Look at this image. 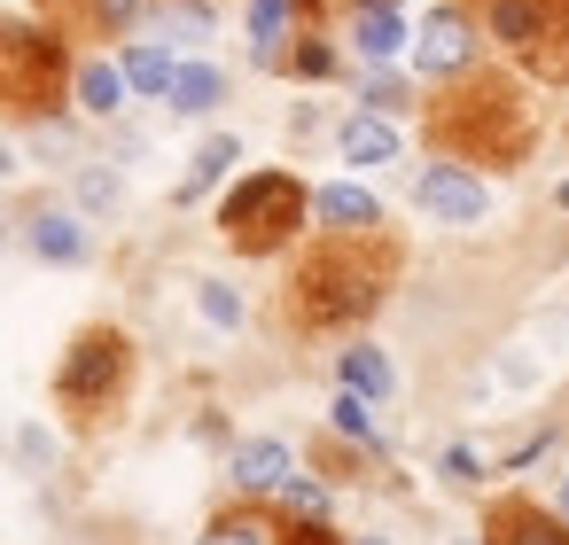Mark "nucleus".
<instances>
[{
	"label": "nucleus",
	"mask_w": 569,
	"mask_h": 545,
	"mask_svg": "<svg viewBox=\"0 0 569 545\" xmlns=\"http://www.w3.org/2000/svg\"><path fill=\"white\" fill-rule=\"evenodd\" d=\"M398 281V242L359 226V234H328L320 250H305V265L289 273L281 289V320L305 327V335H328V327H351L367 320Z\"/></svg>",
	"instance_id": "1"
},
{
	"label": "nucleus",
	"mask_w": 569,
	"mask_h": 545,
	"mask_svg": "<svg viewBox=\"0 0 569 545\" xmlns=\"http://www.w3.org/2000/svg\"><path fill=\"white\" fill-rule=\"evenodd\" d=\"M530 141H538L530 102L507 79H491V71H460L429 102V149H445L452 164H499L507 172V164L530 157Z\"/></svg>",
	"instance_id": "2"
},
{
	"label": "nucleus",
	"mask_w": 569,
	"mask_h": 545,
	"mask_svg": "<svg viewBox=\"0 0 569 545\" xmlns=\"http://www.w3.org/2000/svg\"><path fill=\"white\" fill-rule=\"evenodd\" d=\"M63 87H71V55L48 24H24V17L0 24V110L24 125H48Z\"/></svg>",
	"instance_id": "3"
},
{
	"label": "nucleus",
	"mask_w": 569,
	"mask_h": 545,
	"mask_svg": "<svg viewBox=\"0 0 569 545\" xmlns=\"http://www.w3.org/2000/svg\"><path fill=\"white\" fill-rule=\"evenodd\" d=\"M126 382H133V343L118 327H87L71 351H63V374H56V405L71 428H102L118 405H126Z\"/></svg>",
	"instance_id": "4"
},
{
	"label": "nucleus",
	"mask_w": 569,
	"mask_h": 545,
	"mask_svg": "<svg viewBox=\"0 0 569 545\" xmlns=\"http://www.w3.org/2000/svg\"><path fill=\"white\" fill-rule=\"evenodd\" d=\"M297 226H305V188H297L289 172H250V180L219 203V234H227L242 258H273Z\"/></svg>",
	"instance_id": "5"
},
{
	"label": "nucleus",
	"mask_w": 569,
	"mask_h": 545,
	"mask_svg": "<svg viewBox=\"0 0 569 545\" xmlns=\"http://www.w3.org/2000/svg\"><path fill=\"white\" fill-rule=\"evenodd\" d=\"M483 32L538 79H569V0H476Z\"/></svg>",
	"instance_id": "6"
},
{
	"label": "nucleus",
	"mask_w": 569,
	"mask_h": 545,
	"mask_svg": "<svg viewBox=\"0 0 569 545\" xmlns=\"http://www.w3.org/2000/svg\"><path fill=\"white\" fill-rule=\"evenodd\" d=\"M413 203L429 211V219H452V226H476L483 219V180L476 172H460V164H429L421 180H413Z\"/></svg>",
	"instance_id": "7"
},
{
	"label": "nucleus",
	"mask_w": 569,
	"mask_h": 545,
	"mask_svg": "<svg viewBox=\"0 0 569 545\" xmlns=\"http://www.w3.org/2000/svg\"><path fill=\"white\" fill-rule=\"evenodd\" d=\"M413 63H421L429 79H460V71L476 63V32H468V17H460V9H437V17L421 24V40H413Z\"/></svg>",
	"instance_id": "8"
},
{
	"label": "nucleus",
	"mask_w": 569,
	"mask_h": 545,
	"mask_svg": "<svg viewBox=\"0 0 569 545\" xmlns=\"http://www.w3.org/2000/svg\"><path fill=\"white\" fill-rule=\"evenodd\" d=\"M491 545H569V514H546L530 498H499L491 506Z\"/></svg>",
	"instance_id": "9"
},
{
	"label": "nucleus",
	"mask_w": 569,
	"mask_h": 545,
	"mask_svg": "<svg viewBox=\"0 0 569 545\" xmlns=\"http://www.w3.org/2000/svg\"><path fill=\"white\" fill-rule=\"evenodd\" d=\"M312 211H320V219H328L336 234H359V226H382V203H375L367 188H351V180H343V188H320V195H312Z\"/></svg>",
	"instance_id": "10"
},
{
	"label": "nucleus",
	"mask_w": 569,
	"mask_h": 545,
	"mask_svg": "<svg viewBox=\"0 0 569 545\" xmlns=\"http://www.w3.org/2000/svg\"><path fill=\"white\" fill-rule=\"evenodd\" d=\"M32 258H48V265H79V258H87V226H79L71 211H40V219H32Z\"/></svg>",
	"instance_id": "11"
},
{
	"label": "nucleus",
	"mask_w": 569,
	"mask_h": 545,
	"mask_svg": "<svg viewBox=\"0 0 569 545\" xmlns=\"http://www.w3.org/2000/svg\"><path fill=\"white\" fill-rule=\"evenodd\" d=\"M234 483H242V491H281V483H289V444H273V436L242 444V452H234Z\"/></svg>",
	"instance_id": "12"
},
{
	"label": "nucleus",
	"mask_w": 569,
	"mask_h": 545,
	"mask_svg": "<svg viewBox=\"0 0 569 545\" xmlns=\"http://www.w3.org/2000/svg\"><path fill=\"white\" fill-rule=\"evenodd\" d=\"M219 94H227V79H219L211 63H188V71H172V110H180V118H203V110H219Z\"/></svg>",
	"instance_id": "13"
},
{
	"label": "nucleus",
	"mask_w": 569,
	"mask_h": 545,
	"mask_svg": "<svg viewBox=\"0 0 569 545\" xmlns=\"http://www.w3.org/2000/svg\"><path fill=\"white\" fill-rule=\"evenodd\" d=\"M343 157H351V164H390V157H398V133H390L382 118H351V125H343Z\"/></svg>",
	"instance_id": "14"
},
{
	"label": "nucleus",
	"mask_w": 569,
	"mask_h": 545,
	"mask_svg": "<svg viewBox=\"0 0 569 545\" xmlns=\"http://www.w3.org/2000/svg\"><path fill=\"white\" fill-rule=\"evenodd\" d=\"M398 48H406V24H398L390 9H359V55L382 63V55H398Z\"/></svg>",
	"instance_id": "15"
},
{
	"label": "nucleus",
	"mask_w": 569,
	"mask_h": 545,
	"mask_svg": "<svg viewBox=\"0 0 569 545\" xmlns=\"http://www.w3.org/2000/svg\"><path fill=\"white\" fill-rule=\"evenodd\" d=\"M79 102H87L94 118H110V110L126 102V71H110V63H87V71H79Z\"/></svg>",
	"instance_id": "16"
},
{
	"label": "nucleus",
	"mask_w": 569,
	"mask_h": 545,
	"mask_svg": "<svg viewBox=\"0 0 569 545\" xmlns=\"http://www.w3.org/2000/svg\"><path fill=\"white\" fill-rule=\"evenodd\" d=\"M343 390L382 397V390H390V359H382V351H367V343H359V351H343Z\"/></svg>",
	"instance_id": "17"
},
{
	"label": "nucleus",
	"mask_w": 569,
	"mask_h": 545,
	"mask_svg": "<svg viewBox=\"0 0 569 545\" xmlns=\"http://www.w3.org/2000/svg\"><path fill=\"white\" fill-rule=\"evenodd\" d=\"M126 87H141V94H172V55H164V48H133V55H126Z\"/></svg>",
	"instance_id": "18"
},
{
	"label": "nucleus",
	"mask_w": 569,
	"mask_h": 545,
	"mask_svg": "<svg viewBox=\"0 0 569 545\" xmlns=\"http://www.w3.org/2000/svg\"><path fill=\"white\" fill-rule=\"evenodd\" d=\"M141 9H149V0H79L71 17H79L87 32H126V24H133Z\"/></svg>",
	"instance_id": "19"
},
{
	"label": "nucleus",
	"mask_w": 569,
	"mask_h": 545,
	"mask_svg": "<svg viewBox=\"0 0 569 545\" xmlns=\"http://www.w3.org/2000/svg\"><path fill=\"white\" fill-rule=\"evenodd\" d=\"M234 157H242L234 141H203V149H196V164H188V188H180V195H203V188H211V180H219Z\"/></svg>",
	"instance_id": "20"
},
{
	"label": "nucleus",
	"mask_w": 569,
	"mask_h": 545,
	"mask_svg": "<svg viewBox=\"0 0 569 545\" xmlns=\"http://www.w3.org/2000/svg\"><path fill=\"white\" fill-rule=\"evenodd\" d=\"M203 545H273V529H266L258 514H227V522L203 529Z\"/></svg>",
	"instance_id": "21"
},
{
	"label": "nucleus",
	"mask_w": 569,
	"mask_h": 545,
	"mask_svg": "<svg viewBox=\"0 0 569 545\" xmlns=\"http://www.w3.org/2000/svg\"><path fill=\"white\" fill-rule=\"evenodd\" d=\"M157 24H164L172 40H203V32H211V17L196 9V0H164V9H157Z\"/></svg>",
	"instance_id": "22"
},
{
	"label": "nucleus",
	"mask_w": 569,
	"mask_h": 545,
	"mask_svg": "<svg viewBox=\"0 0 569 545\" xmlns=\"http://www.w3.org/2000/svg\"><path fill=\"white\" fill-rule=\"evenodd\" d=\"M328 413H336V428H343V436H359V444H375V413H367V397H359V390H343V397H336Z\"/></svg>",
	"instance_id": "23"
},
{
	"label": "nucleus",
	"mask_w": 569,
	"mask_h": 545,
	"mask_svg": "<svg viewBox=\"0 0 569 545\" xmlns=\"http://www.w3.org/2000/svg\"><path fill=\"white\" fill-rule=\"evenodd\" d=\"M281 17H289V0H250V40H258V55H273Z\"/></svg>",
	"instance_id": "24"
},
{
	"label": "nucleus",
	"mask_w": 569,
	"mask_h": 545,
	"mask_svg": "<svg viewBox=\"0 0 569 545\" xmlns=\"http://www.w3.org/2000/svg\"><path fill=\"white\" fill-rule=\"evenodd\" d=\"M203 320H211V327H234V320H242V296H234L227 281H203Z\"/></svg>",
	"instance_id": "25"
},
{
	"label": "nucleus",
	"mask_w": 569,
	"mask_h": 545,
	"mask_svg": "<svg viewBox=\"0 0 569 545\" xmlns=\"http://www.w3.org/2000/svg\"><path fill=\"white\" fill-rule=\"evenodd\" d=\"M79 195H87L94 211H110V203H118V180H110V172H87V180H79Z\"/></svg>",
	"instance_id": "26"
},
{
	"label": "nucleus",
	"mask_w": 569,
	"mask_h": 545,
	"mask_svg": "<svg viewBox=\"0 0 569 545\" xmlns=\"http://www.w3.org/2000/svg\"><path fill=\"white\" fill-rule=\"evenodd\" d=\"M281 498H289L297 514H320V491H312V483H281Z\"/></svg>",
	"instance_id": "27"
},
{
	"label": "nucleus",
	"mask_w": 569,
	"mask_h": 545,
	"mask_svg": "<svg viewBox=\"0 0 569 545\" xmlns=\"http://www.w3.org/2000/svg\"><path fill=\"white\" fill-rule=\"evenodd\" d=\"M281 545H336V529H320V522H297Z\"/></svg>",
	"instance_id": "28"
},
{
	"label": "nucleus",
	"mask_w": 569,
	"mask_h": 545,
	"mask_svg": "<svg viewBox=\"0 0 569 545\" xmlns=\"http://www.w3.org/2000/svg\"><path fill=\"white\" fill-rule=\"evenodd\" d=\"M297 71L305 79H328V48H297Z\"/></svg>",
	"instance_id": "29"
},
{
	"label": "nucleus",
	"mask_w": 569,
	"mask_h": 545,
	"mask_svg": "<svg viewBox=\"0 0 569 545\" xmlns=\"http://www.w3.org/2000/svg\"><path fill=\"white\" fill-rule=\"evenodd\" d=\"M445 475L452 483H476V452H445Z\"/></svg>",
	"instance_id": "30"
},
{
	"label": "nucleus",
	"mask_w": 569,
	"mask_h": 545,
	"mask_svg": "<svg viewBox=\"0 0 569 545\" xmlns=\"http://www.w3.org/2000/svg\"><path fill=\"white\" fill-rule=\"evenodd\" d=\"M0 172H17V164H9V141H0Z\"/></svg>",
	"instance_id": "31"
},
{
	"label": "nucleus",
	"mask_w": 569,
	"mask_h": 545,
	"mask_svg": "<svg viewBox=\"0 0 569 545\" xmlns=\"http://www.w3.org/2000/svg\"><path fill=\"white\" fill-rule=\"evenodd\" d=\"M561 514H569V483H561Z\"/></svg>",
	"instance_id": "32"
},
{
	"label": "nucleus",
	"mask_w": 569,
	"mask_h": 545,
	"mask_svg": "<svg viewBox=\"0 0 569 545\" xmlns=\"http://www.w3.org/2000/svg\"><path fill=\"white\" fill-rule=\"evenodd\" d=\"M367 9H390V0H367Z\"/></svg>",
	"instance_id": "33"
},
{
	"label": "nucleus",
	"mask_w": 569,
	"mask_h": 545,
	"mask_svg": "<svg viewBox=\"0 0 569 545\" xmlns=\"http://www.w3.org/2000/svg\"><path fill=\"white\" fill-rule=\"evenodd\" d=\"M561 203H569V188H561Z\"/></svg>",
	"instance_id": "34"
}]
</instances>
